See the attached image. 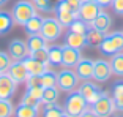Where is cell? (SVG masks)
Segmentation results:
<instances>
[{"mask_svg": "<svg viewBox=\"0 0 123 117\" xmlns=\"http://www.w3.org/2000/svg\"><path fill=\"white\" fill-rule=\"evenodd\" d=\"M35 13L36 6L30 0H18L11 10V16L14 19V24H19V26H24Z\"/></svg>", "mask_w": 123, "mask_h": 117, "instance_id": "6da1fadb", "label": "cell"}, {"mask_svg": "<svg viewBox=\"0 0 123 117\" xmlns=\"http://www.w3.org/2000/svg\"><path fill=\"white\" fill-rule=\"evenodd\" d=\"M98 49L101 51L103 55H109V57H112L114 54L123 51V32L106 33L104 40L98 46Z\"/></svg>", "mask_w": 123, "mask_h": 117, "instance_id": "7a4b0ae2", "label": "cell"}, {"mask_svg": "<svg viewBox=\"0 0 123 117\" xmlns=\"http://www.w3.org/2000/svg\"><path fill=\"white\" fill-rule=\"evenodd\" d=\"M88 106L87 100L80 95L79 90H73L68 93V98L65 100V104H63V109L66 114L73 117H79L82 114V111Z\"/></svg>", "mask_w": 123, "mask_h": 117, "instance_id": "3957f363", "label": "cell"}, {"mask_svg": "<svg viewBox=\"0 0 123 117\" xmlns=\"http://www.w3.org/2000/svg\"><path fill=\"white\" fill-rule=\"evenodd\" d=\"M57 87L60 89V92H66V93L76 90L79 87V78H77L76 71L63 66L57 73Z\"/></svg>", "mask_w": 123, "mask_h": 117, "instance_id": "277c9868", "label": "cell"}, {"mask_svg": "<svg viewBox=\"0 0 123 117\" xmlns=\"http://www.w3.org/2000/svg\"><path fill=\"white\" fill-rule=\"evenodd\" d=\"M63 32V26L58 22L57 18H44L43 21V27H41V37L47 41V43H52V41L58 40Z\"/></svg>", "mask_w": 123, "mask_h": 117, "instance_id": "5b68a950", "label": "cell"}, {"mask_svg": "<svg viewBox=\"0 0 123 117\" xmlns=\"http://www.w3.org/2000/svg\"><path fill=\"white\" fill-rule=\"evenodd\" d=\"M90 106L98 116H106V117H109L117 109L115 101H114V98H111V95H109L107 92H103L101 97H99L93 104H90Z\"/></svg>", "mask_w": 123, "mask_h": 117, "instance_id": "8992f818", "label": "cell"}, {"mask_svg": "<svg viewBox=\"0 0 123 117\" xmlns=\"http://www.w3.org/2000/svg\"><path fill=\"white\" fill-rule=\"evenodd\" d=\"M101 11H103V8L99 6L96 2H93V0H84L82 3H80L79 10H77V16H79V19L92 24V22L95 21V18H96Z\"/></svg>", "mask_w": 123, "mask_h": 117, "instance_id": "52a82bcc", "label": "cell"}, {"mask_svg": "<svg viewBox=\"0 0 123 117\" xmlns=\"http://www.w3.org/2000/svg\"><path fill=\"white\" fill-rule=\"evenodd\" d=\"M62 66L65 68H76V65L82 60V52L80 49H76V48H71L68 44H63L62 46Z\"/></svg>", "mask_w": 123, "mask_h": 117, "instance_id": "ba28073f", "label": "cell"}, {"mask_svg": "<svg viewBox=\"0 0 123 117\" xmlns=\"http://www.w3.org/2000/svg\"><path fill=\"white\" fill-rule=\"evenodd\" d=\"M8 54L13 60H24L25 57L30 55L29 46H27V41H22L19 38L16 40H11L8 44Z\"/></svg>", "mask_w": 123, "mask_h": 117, "instance_id": "9c48e42d", "label": "cell"}, {"mask_svg": "<svg viewBox=\"0 0 123 117\" xmlns=\"http://www.w3.org/2000/svg\"><path fill=\"white\" fill-rule=\"evenodd\" d=\"M112 66L107 60H95L93 65V79L96 82H107L112 76Z\"/></svg>", "mask_w": 123, "mask_h": 117, "instance_id": "30bf717a", "label": "cell"}, {"mask_svg": "<svg viewBox=\"0 0 123 117\" xmlns=\"http://www.w3.org/2000/svg\"><path fill=\"white\" fill-rule=\"evenodd\" d=\"M18 82L8 73H0V100H11L14 95Z\"/></svg>", "mask_w": 123, "mask_h": 117, "instance_id": "8fae6325", "label": "cell"}, {"mask_svg": "<svg viewBox=\"0 0 123 117\" xmlns=\"http://www.w3.org/2000/svg\"><path fill=\"white\" fill-rule=\"evenodd\" d=\"M77 90L80 92V95H82L84 98L87 100L88 104H93L103 93V92L98 89V85H95L93 82H90V81H82V84L77 87Z\"/></svg>", "mask_w": 123, "mask_h": 117, "instance_id": "7c38bea8", "label": "cell"}, {"mask_svg": "<svg viewBox=\"0 0 123 117\" xmlns=\"http://www.w3.org/2000/svg\"><path fill=\"white\" fill-rule=\"evenodd\" d=\"M41 95H43V87H41V85H36V87H27L25 93L22 95L21 103L29 104V106H33V108H40Z\"/></svg>", "mask_w": 123, "mask_h": 117, "instance_id": "4fadbf2b", "label": "cell"}, {"mask_svg": "<svg viewBox=\"0 0 123 117\" xmlns=\"http://www.w3.org/2000/svg\"><path fill=\"white\" fill-rule=\"evenodd\" d=\"M93 65H95V60L82 57V60H80V62L76 65V68H74L77 78H79L80 81H90V79H93Z\"/></svg>", "mask_w": 123, "mask_h": 117, "instance_id": "5bb4252c", "label": "cell"}, {"mask_svg": "<svg viewBox=\"0 0 123 117\" xmlns=\"http://www.w3.org/2000/svg\"><path fill=\"white\" fill-rule=\"evenodd\" d=\"M6 73L10 74L18 84L25 82V79L29 78V73H27V70H25V66H24V62H22V60H13Z\"/></svg>", "mask_w": 123, "mask_h": 117, "instance_id": "9a60e30c", "label": "cell"}, {"mask_svg": "<svg viewBox=\"0 0 123 117\" xmlns=\"http://www.w3.org/2000/svg\"><path fill=\"white\" fill-rule=\"evenodd\" d=\"M22 62H24V66H25L27 73H29V74H35V76H41L46 70L51 68L47 63L40 62V60H36V58L30 57V55H29V57H25Z\"/></svg>", "mask_w": 123, "mask_h": 117, "instance_id": "2e32d148", "label": "cell"}, {"mask_svg": "<svg viewBox=\"0 0 123 117\" xmlns=\"http://www.w3.org/2000/svg\"><path fill=\"white\" fill-rule=\"evenodd\" d=\"M90 26L93 27V29L103 32V33H109V30H111V27H112V18H111L107 13L101 11V13L95 18V21L92 22Z\"/></svg>", "mask_w": 123, "mask_h": 117, "instance_id": "e0dca14e", "label": "cell"}, {"mask_svg": "<svg viewBox=\"0 0 123 117\" xmlns=\"http://www.w3.org/2000/svg\"><path fill=\"white\" fill-rule=\"evenodd\" d=\"M65 44H68L71 48H76V49H84L87 46V35L68 32L65 37Z\"/></svg>", "mask_w": 123, "mask_h": 117, "instance_id": "ac0fdd59", "label": "cell"}, {"mask_svg": "<svg viewBox=\"0 0 123 117\" xmlns=\"http://www.w3.org/2000/svg\"><path fill=\"white\" fill-rule=\"evenodd\" d=\"M43 21H44L43 16H40L38 13H35V14H33L32 18L25 22V24H24V29H25V32L29 33V35L40 33L41 32V27H43Z\"/></svg>", "mask_w": 123, "mask_h": 117, "instance_id": "d6986e66", "label": "cell"}, {"mask_svg": "<svg viewBox=\"0 0 123 117\" xmlns=\"http://www.w3.org/2000/svg\"><path fill=\"white\" fill-rule=\"evenodd\" d=\"M62 46L57 44H52V46H47V63L49 66H62Z\"/></svg>", "mask_w": 123, "mask_h": 117, "instance_id": "ffe728a7", "label": "cell"}, {"mask_svg": "<svg viewBox=\"0 0 123 117\" xmlns=\"http://www.w3.org/2000/svg\"><path fill=\"white\" fill-rule=\"evenodd\" d=\"M58 95H60V89L57 85L52 87H43V95H41V103L49 104V103H57Z\"/></svg>", "mask_w": 123, "mask_h": 117, "instance_id": "44dd1931", "label": "cell"}, {"mask_svg": "<svg viewBox=\"0 0 123 117\" xmlns=\"http://www.w3.org/2000/svg\"><path fill=\"white\" fill-rule=\"evenodd\" d=\"M85 35H87V46H90V48H98V46L103 43L106 33H103V32H99V30L93 29V27H90Z\"/></svg>", "mask_w": 123, "mask_h": 117, "instance_id": "7402d4cb", "label": "cell"}, {"mask_svg": "<svg viewBox=\"0 0 123 117\" xmlns=\"http://www.w3.org/2000/svg\"><path fill=\"white\" fill-rule=\"evenodd\" d=\"M27 46H29V51H38V49H43L47 46V41L41 37V33H35V35H29L27 38Z\"/></svg>", "mask_w": 123, "mask_h": 117, "instance_id": "603a6c76", "label": "cell"}, {"mask_svg": "<svg viewBox=\"0 0 123 117\" xmlns=\"http://www.w3.org/2000/svg\"><path fill=\"white\" fill-rule=\"evenodd\" d=\"M38 109L24 103H19V106L14 108V117H38Z\"/></svg>", "mask_w": 123, "mask_h": 117, "instance_id": "cb8c5ba5", "label": "cell"}, {"mask_svg": "<svg viewBox=\"0 0 123 117\" xmlns=\"http://www.w3.org/2000/svg\"><path fill=\"white\" fill-rule=\"evenodd\" d=\"M14 26V19L11 16V13L6 11H0V35H5L8 33Z\"/></svg>", "mask_w": 123, "mask_h": 117, "instance_id": "d4e9b609", "label": "cell"}, {"mask_svg": "<svg viewBox=\"0 0 123 117\" xmlns=\"http://www.w3.org/2000/svg\"><path fill=\"white\" fill-rule=\"evenodd\" d=\"M79 18L77 16V11L71 10V11H63V13H57V19L63 27H69L73 22Z\"/></svg>", "mask_w": 123, "mask_h": 117, "instance_id": "484cf974", "label": "cell"}, {"mask_svg": "<svg viewBox=\"0 0 123 117\" xmlns=\"http://www.w3.org/2000/svg\"><path fill=\"white\" fill-rule=\"evenodd\" d=\"M111 66H112V73L117 76H123V51L117 52L111 58Z\"/></svg>", "mask_w": 123, "mask_h": 117, "instance_id": "4316f807", "label": "cell"}, {"mask_svg": "<svg viewBox=\"0 0 123 117\" xmlns=\"http://www.w3.org/2000/svg\"><path fill=\"white\" fill-rule=\"evenodd\" d=\"M63 112H65L63 106H60L57 103H49V104H44L43 117H60Z\"/></svg>", "mask_w": 123, "mask_h": 117, "instance_id": "83f0119b", "label": "cell"}, {"mask_svg": "<svg viewBox=\"0 0 123 117\" xmlns=\"http://www.w3.org/2000/svg\"><path fill=\"white\" fill-rule=\"evenodd\" d=\"M40 79H41V85H43V87H52V85H57V73L52 71L51 68L46 70V71L40 76Z\"/></svg>", "mask_w": 123, "mask_h": 117, "instance_id": "f1b7e54d", "label": "cell"}, {"mask_svg": "<svg viewBox=\"0 0 123 117\" xmlns=\"http://www.w3.org/2000/svg\"><path fill=\"white\" fill-rule=\"evenodd\" d=\"M90 24L88 22H85V21H82V19H79L77 18L76 21L73 22L71 26L68 27L69 29V32H74V33H82V35H85V33L88 32V29H90Z\"/></svg>", "mask_w": 123, "mask_h": 117, "instance_id": "f546056e", "label": "cell"}, {"mask_svg": "<svg viewBox=\"0 0 123 117\" xmlns=\"http://www.w3.org/2000/svg\"><path fill=\"white\" fill-rule=\"evenodd\" d=\"M14 116V106L11 100H0V117H11Z\"/></svg>", "mask_w": 123, "mask_h": 117, "instance_id": "4dcf8cb0", "label": "cell"}, {"mask_svg": "<svg viewBox=\"0 0 123 117\" xmlns=\"http://www.w3.org/2000/svg\"><path fill=\"white\" fill-rule=\"evenodd\" d=\"M11 62H13V58L10 57V54L0 51V73H6L10 65H11Z\"/></svg>", "mask_w": 123, "mask_h": 117, "instance_id": "1f68e13d", "label": "cell"}, {"mask_svg": "<svg viewBox=\"0 0 123 117\" xmlns=\"http://www.w3.org/2000/svg\"><path fill=\"white\" fill-rule=\"evenodd\" d=\"M36 10H41L43 13H49V11L54 10V5H52L51 0H33Z\"/></svg>", "mask_w": 123, "mask_h": 117, "instance_id": "d6a6232c", "label": "cell"}, {"mask_svg": "<svg viewBox=\"0 0 123 117\" xmlns=\"http://www.w3.org/2000/svg\"><path fill=\"white\" fill-rule=\"evenodd\" d=\"M73 8L69 6V3L68 2H66V0H57V2H55L54 3V10L52 11H55V14H57V13H63V11H71ZM76 11V10H74Z\"/></svg>", "mask_w": 123, "mask_h": 117, "instance_id": "836d02e7", "label": "cell"}, {"mask_svg": "<svg viewBox=\"0 0 123 117\" xmlns=\"http://www.w3.org/2000/svg\"><path fill=\"white\" fill-rule=\"evenodd\" d=\"M30 57L36 58V60H40V62L47 63V46H46V48H43V49H38V51L30 52ZM47 65H49V63H47Z\"/></svg>", "mask_w": 123, "mask_h": 117, "instance_id": "e575fe53", "label": "cell"}, {"mask_svg": "<svg viewBox=\"0 0 123 117\" xmlns=\"http://www.w3.org/2000/svg\"><path fill=\"white\" fill-rule=\"evenodd\" d=\"M25 87H36V85H41V79L40 76H35V74H29V78L25 79ZM43 87V85H41Z\"/></svg>", "mask_w": 123, "mask_h": 117, "instance_id": "d590c367", "label": "cell"}, {"mask_svg": "<svg viewBox=\"0 0 123 117\" xmlns=\"http://www.w3.org/2000/svg\"><path fill=\"white\" fill-rule=\"evenodd\" d=\"M112 10L115 11L118 16H123V0H112Z\"/></svg>", "mask_w": 123, "mask_h": 117, "instance_id": "8d00e7d4", "label": "cell"}, {"mask_svg": "<svg viewBox=\"0 0 123 117\" xmlns=\"http://www.w3.org/2000/svg\"><path fill=\"white\" fill-rule=\"evenodd\" d=\"M122 93H123V81H118V82H115V84H114L112 98H115V97L122 95Z\"/></svg>", "mask_w": 123, "mask_h": 117, "instance_id": "74e56055", "label": "cell"}, {"mask_svg": "<svg viewBox=\"0 0 123 117\" xmlns=\"http://www.w3.org/2000/svg\"><path fill=\"white\" fill-rule=\"evenodd\" d=\"M79 117H96V112H95L93 109H92V108H85V109L82 111V114H80Z\"/></svg>", "mask_w": 123, "mask_h": 117, "instance_id": "f35d334b", "label": "cell"}, {"mask_svg": "<svg viewBox=\"0 0 123 117\" xmlns=\"http://www.w3.org/2000/svg\"><path fill=\"white\" fill-rule=\"evenodd\" d=\"M114 101H115V108H117V109L123 111V93H122V95H118V97H115Z\"/></svg>", "mask_w": 123, "mask_h": 117, "instance_id": "ab89813d", "label": "cell"}, {"mask_svg": "<svg viewBox=\"0 0 123 117\" xmlns=\"http://www.w3.org/2000/svg\"><path fill=\"white\" fill-rule=\"evenodd\" d=\"M66 2L69 3V6H71L73 10L77 11V10H79V6H80V3H82L84 0H66Z\"/></svg>", "mask_w": 123, "mask_h": 117, "instance_id": "60d3db41", "label": "cell"}, {"mask_svg": "<svg viewBox=\"0 0 123 117\" xmlns=\"http://www.w3.org/2000/svg\"><path fill=\"white\" fill-rule=\"evenodd\" d=\"M96 3L99 5L101 8H107L112 5V0H96Z\"/></svg>", "mask_w": 123, "mask_h": 117, "instance_id": "b9f144b4", "label": "cell"}, {"mask_svg": "<svg viewBox=\"0 0 123 117\" xmlns=\"http://www.w3.org/2000/svg\"><path fill=\"white\" fill-rule=\"evenodd\" d=\"M8 2H10V0H0V8H3L5 5L8 3Z\"/></svg>", "mask_w": 123, "mask_h": 117, "instance_id": "7bdbcfd3", "label": "cell"}, {"mask_svg": "<svg viewBox=\"0 0 123 117\" xmlns=\"http://www.w3.org/2000/svg\"><path fill=\"white\" fill-rule=\"evenodd\" d=\"M60 117H73V116H69V114H66V112H63V114H62V116Z\"/></svg>", "mask_w": 123, "mask_h": 117, "instance_id": "ee69618b", "label": "cell"}, {"mask_svg": "<svg viewBox=\"0 0 123 117\" xmlns=\"http://www.w3.org/2000/svg\"><path fill=\"white\" fill-rule=\"evenodd\" d=\"M93 2H96V0H93Z\"/></svg>", "mask_w": 123, "mask_h": 117, "instance_id": "f6af8a7d", "label": "cell"}]
</instances>
